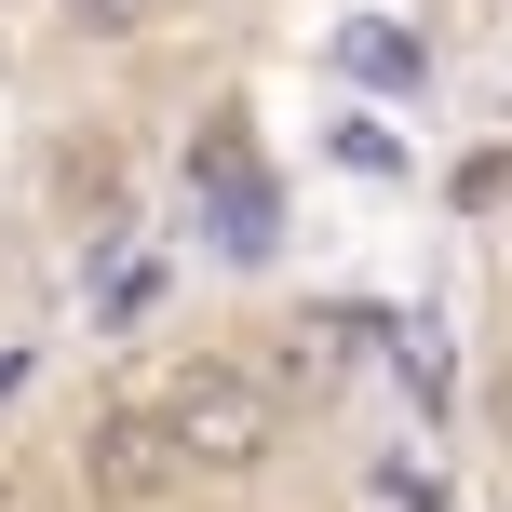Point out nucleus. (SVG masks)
Listing matches in <instances>:
<instances>
[{
  "label": "nucleus",
  "instance_id": "423d86ee",
  "mask_svg": "<svg viewBox=\"0 0 512 512\" xmlns=\"http://www.w3.org/2000/svg\"><path fill=\"white\" fill-rule=\"evenodd\" d=\"M512 203V135H499V149H472L459 162V216H499Z\"/></svg>",
  "mask_w": 512,
  "mask_h": 512
},
{
  "label": "nucleus",
  "instance_id": "f03ea898",
  "mask_svg": "<svg viewBox=\"0 0 512 512\" xmlns=\"http://www.w3.org/2000/svg\"><path fill=\"white\" fill-rule=\"evenodd\" d=\"M176 472H189V445H176V418H162V405L95 418V486H108V499H149V486H176Z\"/></svg>",
  "mask_w": 512,
  "mask_h": 512
},
{
  "label": "nucleus",
  "instance_id": "7ed1b4c3",
  "mask_svg": "<svg viewBox=\"0 0 512 512\" xmlns=\"http://www.w3.org/2000/svg\"><path fill=\"white\" fill-rule=\"evenodd\" d=\"M337 81H364V95H418V81H432V41H418L405 14H351V27H337Z\"/></svg>",
  "mask_w": 512,
  "mask_h": 512
},
{
  "label": "nucleus",
  "instance_id": "6e6552de",
  "mask_svg": "<svg viewBox=\"0 0 512 512\" xmlns=\"http://www.w3.org/2000/svg\"><path fill=\"white\" fill-rule=\"evenodd\" d=\"M149 297H162V256H122V270H108V324H135Z\"/></svg>",
  "mask_w": 512,
  "mask_h": 512
},
{
  "label": "nucleus",
  "instance_id": "20e7f679",
  "mask_svg": "<svg viewBox=\"0 0 512 512\" xmlns=\"http://www.w3.org/2000/svg\"><path fill=\"white\" fill-rule=\"evenodd\" d=\"M364 499L378 512H445V472L418 459V445H391V459H364Z\"/></svg>",
  "mask_w": 512,
  "mask_h": 512
},
{
  "label": "nucleus",
  "instance_id": "0eeeda50",
  "mask_svg": "<svg viewBox=\"0 0 512 512\" xmlns=\"http://www.w3.org/2000/svg\"><path fill=\"white\" fill-rule=\"evenodd\" d=\"M54 14H68V27H81V41H135V27H149V14H162V0H54Z\"/></svg>",
  "mask_w": 512,
  "mask_h": 512
},
{
  "label": "nucleus",
  "instance_id": "1a4fd4ad",
  "mask_svg": "<svg viewBox=\"0 0 512 512\" xmlns=\"http://www.w3.org/2000/svg\"><path fill=\"white\" fill-rule=\"evenodd\" d=\"M27 364H41V351H0V405H14V391H27Z\"/></svg>",
  "mask_w": 512,
  "mask_h": 512
},
{
  "label": "nucleus",
  "instance_id": "39448f33",
  "mask_svg": "<svg viewBox=\"0 0 512 512\" xmlns=\"http://www.w3.org/2000/svg\"><path fill=\"white\" fill-rule=\"evenodd\" d=\"M324 149H337V162H351V176H378V189H391V176H405V135H391V122H378V108H351V122H337V135H324Z\"/></svg>",
  "mask_w": 512,
  "mask_h": 512
},
{
  "label": "nucleus",
  "instance_id": "f257e3e1",
  "mask_svg": "<svg viewBox=\"0 0 512 512\" xmlns=\"http://www.w3.org/2000/svg\"><path fill=\"white\" fill-rule=\"evenodd\" d=\"M162 418H176L189 472H256V459H270V405H256V391L230 378V364H189V378H176V405H162Z\"/></svg>",
  "mask_w": 512,
  "mask_h": 512
}]
</instances>
